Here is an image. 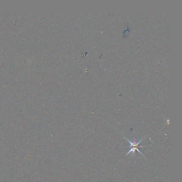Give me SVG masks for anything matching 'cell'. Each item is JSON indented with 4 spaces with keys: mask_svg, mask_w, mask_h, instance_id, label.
<instances>
[{
    "mask_svg": "<svg viewBox=\"0 0 182 182\" xmlns=\"http://www.w3.org/2000/svg\"><path fill=\"white\" fill-rule=\"evenodd\" d=\"M125 139L127 140V141L129 142V143L130 144V146H129V148H130V150L129 151V152L127 153V154H126V156L127 155H128L129 153H132V154H134L135 153V151L137 150V151H138V152H139V153L141 154L142 156H144V155L143 154L141 153V151H139L138 149V145H139L140 143H141V142L142 141V140L143 139H141L140 141H138V142H136V140L134 139V141H130V140L127 138H126V137H124Z\"/></svg>",
    "mask_w": 182,
    "mask_h": 182,
    "instance_id": "6da1fadb",
    "label": "cell"
}]
</instances>
